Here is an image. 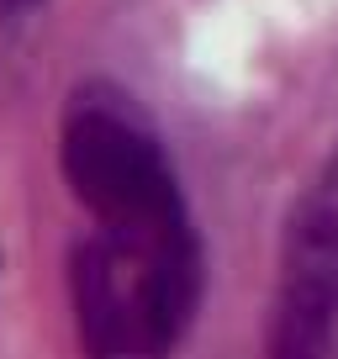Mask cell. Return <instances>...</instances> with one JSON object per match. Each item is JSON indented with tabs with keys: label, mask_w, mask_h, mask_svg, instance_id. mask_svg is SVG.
<instances>
[{
	"label": "cell",
	"mask_w": 338,
	"mask_h": 359,
	"mask_svg": "<svg viewBox=\"0 0 338 359\" xmlns=\"http://www.w3.org/2000/svg\"><path fill=\"white\" fill-rule=\"evenodd\" d=\"M74 312L79 338L95 359L133 354V296H127V269L106 238L79 243L74 254Z\"/></svg>",
	"instance_id": "cell-3"
},
{
	"label": "cell",
	"mask_w": 338,
	"mask_h": 359,
	"mask_svg": "<svg viewBox=\"0 0 338 359\" xmlns=\"http://www.w3.org/2000/svg\"><path fill=\"white\" fill-rule=\"evenodd\" d=\"M270 359H338V148L285 222Z\"/></svg>",
	"instance_id": "cell-2"
},
{
	"label": "cell",
	"mask_w": 338,
	"mask_h": 359,
	"mask_svg": "<svg viewBox=\"0 0 338 359\" xmlns=\"http://www.w3.org/2000/svg\"><path fill=\"white\" fill-rule=\"evenodd\" d=\"M27 6H37V0H6V11H27Z\"/></svg>",
	"instance_id": "cell-4"
},
{
	"label": "cell",
	"mask_w": 338,
	"mask_h": 359,
	"mask_svg": "<svg viewBox=\"0 0 338 359\" xmlns=\"http://www.w3.org/2000/svg\"><path fill=\"white\" fill-rule=\"evenodd\" d=\"M64 175L101 217L106 243L122 254H164L196 243L180 185L158 143L111 106H79L64 127Z\"/></svg>",
	"instance_id": "cell-1"
}]
</instances>
